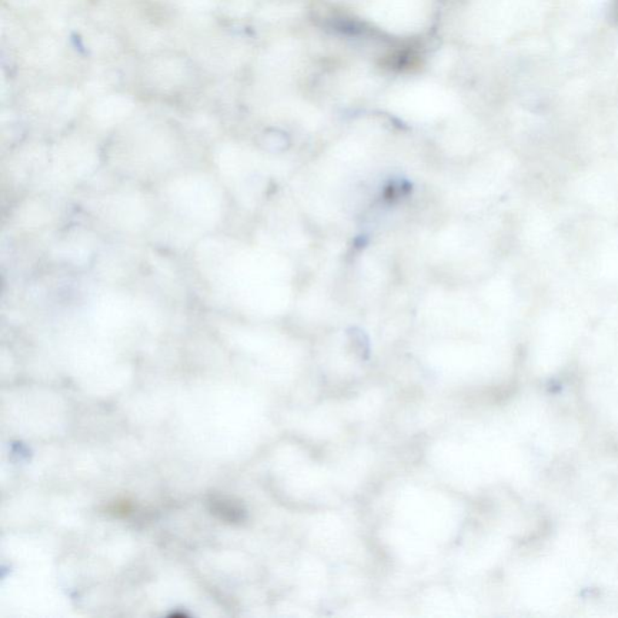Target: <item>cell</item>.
I'll use <instances>...</instances> for the list:
<instances>
[{"mask_svg": "<svg viewBox=\"0 0 618 618\" xmlns=\"http://www.w3.org/2000/svg\"><path fill=\"white\" fill-rule=\"evenodd\" d=\"M616 9H617V12H618V0H617V8Z\"/></svg>", "mask_w": 618, "mask_h": 618, "instance_id": "2", "label": "cell"}, {"mask_svg": "<svg viewBox=\"0 0 618 618\" xmlns=\"http://www.w3.org/2000/svg\"><path fill=\"white\" fill-rule=\"evenodd\" d=\"M212 506L214 513L220 514L223 520H233L235 522V520L242 519V511L225 500H214L212 501Z\"/></svg>", "mask_w": 618, "mask_h": 618, "instance_id": "1", "label": "cell"}]
</instances>
